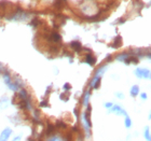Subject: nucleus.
<instances>
[{"label":"nucleus","mask_w":151,"mask_h":141,"mask_svg":"<svg viewBox=\"0 0 151 141\" xmlns=\"http://www.w3.org/2000/svg\"><path fill=\"white\" fill-rule=\"evenodd\" d=\"M22 138H23V136L19 134V135H16L14 136L12 139H11V141H22Z\"/></svg>","instance_id":"16"},{"label":"nucleus","mask_w":151,"mask_h":141,"mask_svg":"<svg viewBox=\"0 0 151 141\" xmlns=\"http://www.w3.org/2000/svg\"><path fill=\"white\" fill-rule=\"evenodd\" d=\"M99 84H101V77H94L93 80L91 81V84L90 85L93 88H97L99 86Z\"/></svg>","instance_id":"7"},{"label":"nucleus","mask_w":151,"mask_h":141,"mask_svg":"<svg viewBox=\"0 0 151 141\" xmlns=\"http://www.w3.org/2000/svg\"><path fill=\"white\" fill-rule=\"evenodd\" d=\"M140 97H142V100H146V99H147V95H146L145 93H142V94H140Z\"/></svg>","instance_id":"20"},{"label":"nucleus","mask_w":151,"mask_h":141,"mask_svg":"<svg viewBox=\"0 0 151 141\" xmlns=\"http://www.w3.org/2000/svg\"><path fill=\"white\" fill-rule=\"evenodd\" d=\"M135 74L140 79H148L150 78V71L148 69H142V68H137L135 70Z\"/></svg>","instance_id":"4"},{"label":"nucleus","mask_w":151,"mask_h":141,"mask_svg":"<svg viewBox=\"0 0 151 141\" xmlns=\"http://www.w3.org/2000/svg\"><path fill=\"white\" fill-rule=\"evenodd\" d=\"M121 44V37H118L114 41V43L112 44L113 49H116V47H119V45Z\"/></svg>","instance_id":"15"},{"label":"nucleus","mask_w":151,"mask_h":141,"mask_svg":"<svg viewBox=\"0 0 151 141\" xmlns=\"http://www.w3.org/2000/svg\"><path fill=\"white\" fill-rule=\"evenodd\" d=\"M129 53L127 52H124V53H121V54H119L118 56L116 57V59L118 60H120V62H125V59L129 57Z\"/></svg>","instance_id":"13"},{"label":"nucleus","mask_w":151,"mask_h":141,"mask_svg":"<svg viewBox=\"0 0 151 141\" xmlns=\"http://www.w3.org/2000/svg\"><path fill=\"white\" fill-rule=\"evenodd\" d=\"M108 111L111 113H114L116 115H124V116L127 115V113H126V111L124 110V108H122V107L119 106V104H113L112 108H111L110 110H108Z\"/></svg>","instance_id":"3"},{"label":"nucleus","mask_w":151,"mask_h":141,"mask_svg":"<svg viewBox=\"0 0 151 141\" xmlns=\"http://www.w3.org/2000/svg\"><path fill=\"white\" fill-rule=\"evenodd\" d=\"M47 141H66L64 139L63 136L60 135H52L50 138L47 139Z\"/></svg>","instance_id":"12"},{"label":"nucleus","mask_w":151,"mask_h":141,"mask_svg":"<svg viewBox=\"0 0 151 141\" xmlns=\"http://www.w3.org/2000/svg\"><path fill=\"white\" fill-rule=\"evenodd\" d=\"M78 141H82V139H79V140Z\"/></svg>","instance_id":"22"},{"label":"nucleus","mask_w":151,"mask_h":141,"mask_svg":"<svg viewBox=\"0 0 151 141\" xmlns=\"http://www.w3.org/2000/svg\"><path fill=\"white\" fill-rule=\"evenodd\" d=\"M86 111L81 113L80 119H81V125L84 132L85 138H91L92 136V122H91V106L88 104L86 107Z\"/></svg>","instance_id":"1"},{"label":"nucleus","mask_w":151,"mask_h":141,"mask_svg":"<svg viewBox=\"0 0 151 141\" xmlns=\"http://www.w3.org/2000/svg\"><path fill=\"white\" fill-rule=\"evenodd\" d=\"M85 62L90 65H94L95 62H96V58L94 57V55H92V54H88V55H85Z\"/></svg>","instance_id":"11"},{"label":"nucleus","mask_w":151,"mask_h":141,"mask_svg":"<svg viewBox=\"0 0 151 141\" xmlns=\"http://www.w3.org/2000/svg\"><path fill=\"white\" fill-rule=\"evenodd\" d=\"M64 88H65V89H70L71 86H70V84H65L64 85Z\"/></svg>","instance_id":"21"},{"label":"nucleus","mask_w":151,"mask_h":141,"mask_svg":"<svg viewBox=\"0 0 151 141\" xmlns=\"http://www.w3.org/2000/svg\"><path fill=\"white\" fill-rule=\"evenodd\" d=\"M129 94H131V96H132V97H136V96L139 94V86H138V85H133L132 87H131Z\"/></svg>","instance_id":"10"},{"label":"nucleus","mask_w":151,"mask_h":141,"mask_svg":"<svg viewBox=\"0 0 151 141\" xmlns=\"http://www.w3.org/2000/svg\"><path fill=\"white\" fill-rule=\"evenodd\" d=\"M144 138H145L146 141H151V132H150V126H146L144 128Z\"/></svg>","instance_id":"5"},{"label":"nucleus","mask_w":151,"mask_h":141,"mask_svg":"<svg viewBox=\"0 0 151 141\" xmlns=\"http://www.w3.org/2000/svg\"><path fill=\"white\" fill-rule=\"evenodd\" d=\"M70 47H71L73 51H76V52H80V51H82V45L80 44V42H78V41H73V42L70 43Z\"/></svg>","instance_id":"6"},{"label":"nucleus","mask_w":151,"mask_h":141,"mask_svg":"<svg viewBox=\"0 0 151 141\" xmlns=\"http://www.w3.org/2000/svg\"><path fill=\"white\" fill-rule=\"evenodd\" d=\"M2 71H6V68H4V66H3L2 64H0V74H1Z\"/></svg>","instance_id":"19"},{"label":"nucleus","mask_w":151,"mask_h":141,"mask_svg":"<svg viewBox=\"0 0 151 141\" xmlns=\"http://www.w3.org/2000/svg\"><path fill=\"white\" fill-rule=\"evenodd\" d=\"M116 97H119L120 99H123V98H124V95H123L122 93H116Z\"/></svg>","instance_id":"18"},{"label":"nucleus","mask_w":151,"mask_h":141,"mask_svg":"<svg viewBox=\"0 0 151 141\" xmlns=\"http://www.w3.org/2000/svg\"><path fill=\"white\" fill-rule=\"evenodd\" d=\"M8 104H9V99H8V97L6 96H3L1 99H0V109H6V107H8Z\"/></svg>","instance_id":"9"},{"label":"nucleus","mask_w":151,"mask_h":141,"mask_svg":"<svg viewBox=\"0 0 151 141\" xmlns=\"http://www.w3.org/2000/svg\"><path fill=\"white\" fill-rule=\"evenodd\" d=\"M13 135V129L9 126H6L0 132V141H10Z\"/></svg>","instance_id":"2"},{"label":"nucleus","mask_w":151,"mask_h":141,"mask_svg":"<svg viewBox=\"0 0 151 141\" xmlns=\"http://www.w3.org/2000/svg\"><path fill=\"white\" fill-rule=\"evenodd\" d=\"M133 126V123H132V120H131V117L129 116V114L126 116H124V127H125L126 129H131Z\"/></svg>","instance_id":"8"},{"label":"nucleus","mask_w":151,"mask_h":141,"mask_svg":"<svg viewBox=\"0 0 151 141\" xmlns=\"http://www.w3.org/2000/svg\"><path fill=\"white\" fill-rule=\"evenodd\" d=\"M112 106H113L112 102H106V104H105V108L107 110H110L111 108H112Z\"/></svg>","instance_id":"17"},{"label":"nucleus","mask_w":151,"mask_h":141,"mask_svg":"<svg viewBox=\"0 0 151 141\" xmlns=\"http://www.w3.org/2000/svg\"><path fill=\"white\" fill-rule=\"evenodd\" d=\"M88 97H90V91L86 92V93H85V95L83 96V100H82V104H83V106H85V107L88 106Z\"/></svg>","instance_id":"14"}]
</instances>
